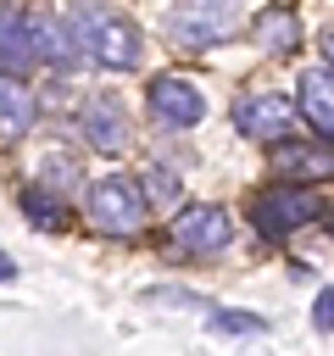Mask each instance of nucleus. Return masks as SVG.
<instances>
[{
  "mask_svg": "<svg viewBox=\"0 0 334 356\" xmlns=\"http://www.w3.org/2000/svg\"><path fill=\"white\" fill-rule=\"evenodd\" d=\"M11 273H17V261H11V256H0V278H11Z\"/></svg>",
  "mask_w": 334,
  "mask_h": 356,
  "instance_id": "obj_20",
  "label": "nucleus"
},
{
  "mask_svg": "<svg viewBox=\"0 0 334 356\" xmlns=\"http://www.w3.org/2000/svg\"><path fill=\"white\" fill-rule=\"evenodd\" d=\"M267 167L278 178H295V184H328L334 178V139L317 134V139H273L267 150Z\"/></svg>",
  "mask_w": 334,
  "mask_h": 356,
  "instance_id": "obj_5",
  "label": "nucleus"
},
{
  "mask_svg": "<svg viewBox=\"0 0 334 356\" xmlns=\"http://www.w3.org/2000/svg\"><path fill=\"white\" fill-rule=\"evenodd\" d=\"M239 11H245V0H173L167 33H173V44H184V50H212V44L234 39Z\"/></svg>",
  "mask_w": 334,
  "mask_h": 356,
  "instance_id": "obj_2",
  "label": "nucleus"
},
{
  "mask_svg": "<svg viewBox=\"0 0 334 356\" xmlns=\"http://www.w3.org/2000/svg\"><path fill=\"white\" fill-rule=\"evenodd\" d=\"M234 128H239L245 139H262V145L289 139V128H295V100H284V95H273V89L239 95V100H234Z\"/></svg>",
  "mask_w": 334,
  "mask_h": 356,
  "instance_id": "obj_7",
  "label": "nucleus"
},
{
  "mask_svg": "<svg viewBox=\"0 0 334 356\" xmlns=\"http://www.w3.org/2000/svg\"><path fill=\"white\" fill-rule=\"evenodd\" d=\"M312 217H323V206H317L312 184H295V178H278L273 189H262V195L250 200V222H256V234H267V239H289V234L306 228Z\"/></svg>",
  "mask_w": 334,
  "mask_h": 356,
  "instance_id": "obj_3",
  "label": "nucleus"
},
{
  "mask_svg": "<svg viewBox=\"0 0 334 356\" xmlns=\"http://www.w3.org/2000/svg\"><path fill=\"white\" fill-rule=\"evenodd\" d=\"M150 117H156L161 128H195V122L206 117V95H200L189 78L161 72V78L150 83Z\"/></svg>",
  "mask_w": 334,
  "mask_h": 356,
  "instance_id": "obj_9",
  "label": "nucleus"
},
{
  "mask_svg": "<svg viewBox=\"0 0 334 356\" xmlns=\"http://www.w3.org/2000/svg\"><path fill=\"white\" fill-rule=\"evenodd\" d=\"M301 111H306V122H312L317 134L334 139V61L301 72Z\"/></svg>",
  "mask_w": 334,
  "mask_h": 356,
  "instance_id": "obj_13",
  "label": "nucleus"
},
{
  "mask_svg": "<svg viewBox=\"0 0 334 356\" xmlns=\"http://www.w3.org/2000/svg\"><path fill=\"white\" fill-rule=\"evenodd\" d=\"M78 134H84L89 150L122 156V150H128V111H122V100H117V95H89V100L78 106Z\"/></svg>",
  "mask_w": 334,
  "mask_h": 356,
  "instance_id": "obj_8",
  "label": "nucleus"
},
{
  "mask_svg": "<svg viewBox=\"0 0 334 356\" xmlns=\"http://www.w3.org/2000/svg\"><path fill=\"white\" fill-rule=\"evenodd\" d=\"M250 33H256V50H267V56H295L301 39H306L295 6H267V11L250 22Z\"/></svg>",
  "mask_w": 334,
  "mask_h": 356,
  "instance_id": "obj_11",
  "label": "nucleus"
},
{
  "mask_svg": "<svg viewBox=\"0 0 334 356\" xmlns=\"http://www.w3.org/2000/svg\"><path fill=\"white\" fill-rule=\"evenodd\" d=\"M312 328H317V334H334V289H317V300H312Z\"/></svg>",
  "mask_w": 334,
  "mask_h": 356,
  "instance_id": "obj_18",
  "label": "nucleus"
},
{
  "mask_svg": "<svg viewBox=\"0 0 334 356\" xmlns=\"http://www.w3.org/2000/svg\"><path fill=\"white\" fill-rule=\"evenodd\" d=\"M39 117V100L17 83V72H0V145H17Z\"/></svg>",
  "mask_w": 334,
  "mask_h": 356,
  "instance_id": "obj_12",
  "label": "nucleus"
},
{
  "mask_svg": "<svg viewBox=\"0 0 334 356\" xmlns=\"http://www.w3.org/2000/svg\"><path fill=\"white\" fill-rule=\"evenodd\" d=\"M84 50H89V61H100L106 72H134L139 56H145V39H139V28H134L128 17L100 11L95 28H89V39H84Z\"/></svg>",
  "mask_w": 334,
  "mask_h": 356,
  "instance_id": "obj_6",
  "label": "nucleus"
},
{
  "mask_svg": "<svg viewBox=\"0 0 334 356\" xmlns=\"http://www.w3.org/2000/svg\"><path fill=\"white\" fill-rule=\"evenodd\" d=\"M39 61L33 50V17H22V6H0V72H28Z\"/></svg>",
  "mask_w": 334,
  "mask_h": 356,
  "instance_id": "obj_10",
  "label": "nucleus"
},
{
  "mask_svg": "<svg viewBox=\"0 0 334 356\" xmlns=\"http://www.w3.org/2000/svg\"><path fill=\"white\" fill-rule=\"evenodd\" d=\"M228 239H234V222H228L223 206H212V200L173 206V245H178V250H189V256H217Z\"/></svg>",
  "mask_w": 334,
  "mask_h": 356,
  "instance_id": "obj_4",
  "label": "nucleus"
},
{
  "mask_svg": "<svg viewBox=\"0 0 334 356\" xmlns=\"http://www.w3.org/2000/svg\"><path fill=\"white\" fill-rule=\"evenodd\" d=\"M39 172H50V184H72V161H67V156H50V161H39Z\"/></svg>",
  "mask_w": 334,
  "mask_h": 356,
  "instance_id": "obj_19",
  "label": "nucleus"
},
{
  "mask_svg": "<svg viewBox=\"0 0 334 356\" xmlns=\"http://www.w3.org/2000/svg\"><path fill=\"white\" fill-rule=\"evenodd\" d=\"M22 211H28L33 222H56V217H61L56 195H39V189H22Z\"/></svg>",
  "mask_w": 334,
  "mask_h": 356,
  "instance_id": "obj_17",
  "label": "nucleus"
},
{
  "mask_svg": "<svg viewBox=\"0 0 334 356\" xmlns=\"http://www.w3.org/2000/svg\"><path fill=\"white\" fill-rule=\"evenodd\" d=\"M323 222H328V234H334V211H328V217H323Z\"/></svg>",
  "mask_w": 334,
  "mask_h": 356,
  "instance_id": "obj_22",
  "label": "nucleus"
},
{
  "mask_svg": "<svg viewBox=\"0 0 334 356\" xmlns=\"http://www.w3.org/2000/svg\"><path fill=\"white\" fill-rule=\"evenodd\" d=\"M145 206H150L145 184L122 178V172H111V178H100V184L84 189V217H89V228H100V234H111V239H134V234L145 228Z\"/></svg>",
  "mask_w": 334,
  "mask_h": 356,
  "instance_id": "obj_1",
  "label": "nucleus"
},
{
  "mask_svg": "<svg viewBox=\"0 0 334 356\" xmlns=\"http://www.w3.org/2000/svg\"><path fill=\"white\" fill-rule=\"evenodd\" d=\"M33 50H39V61L67 67V61L78 56V39H72L67 22H56V17H33Z\"/></svg>",
  "mask_w": 334,
  "mask_h": 356,
  "instance_id": "obj_14",
  "label": "nucleus"
},
{
  "mask_svg": "<svg viewBox=\"0 0 334 356\" xmlns=\"http://www.w3.org/2000/svg\"><path fill=\"white\" fill-rule=\"evenodd\" d=\"M323 56H328V61H334V28H328V33H323Z\"/></svg>",
  "mask_w": 334,
  "mask_h": 356,
  "instance_id": "obj_21",
  "label": "nucleus"
},
{
  "mask_svg": "<svg viewBox=\"0 0 334 356\" xmlns=\"http://www.w3.org/2000/svg\"><path fill=\"white\" fill-rule=\"evenodd\" d=\"M145 195L161 200V206H178V184H173V172H167V167H150V172H145Z\"/></svg>",
  "mask_w": 334,
  "mask_h": 356,
  "instance_id": "obj_16",
  "label": "nucleus"
},
{
  "mask_svg": "<svg viewBox=\"0 0 334 356\" xmlns=\"http://www.w3.org/2000/svg\"><path fill=\"white\" fill-rule=\"evenodd\" d=\"M206 323L217 334H267V317H250V312H212Z\"/></svg>",
  "mask_w": 334,
  "mask_h": 356,
  "instance_id": "obj_15",
  "label": "nucleus"
}]
</instances>
